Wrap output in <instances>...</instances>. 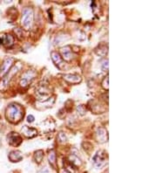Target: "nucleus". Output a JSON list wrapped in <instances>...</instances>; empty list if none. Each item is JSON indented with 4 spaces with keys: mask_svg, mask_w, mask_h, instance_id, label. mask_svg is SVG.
Wrapping results in <instances>:
<instances>
[{
    "mask_svg": "<svg viewBox=\"0 0 157 173\" xmlns=\"http://www.w3.org/2000/svg\"><path fill=\"white\" fill-rule=\"evenodd\" d=\"M5 116L9 122L12 123H18L24 117V109L19 104L12 103L6 109Z\"/></svg>",
    "mask_w": 157,
    "mask_h": 173,
    "instance_id": "obj_1",
    "label": "nucleus"
},
{
    "mask_svg": "<svg viewBox=\"0 0 157 173\" xmlns=\"http://www.w3.org/2000/svg\"><path fill=\"white\" fill-rule=\"evenodd\" d=\"M33 11L30 7H26L23 10V14H22V19H21V24L25 30H30L32 23H33Z\"/></svg>",
    "mask_w": 157,
    "mask_h": 173,
    "instance_id": "obj_2",
    "label": "nucleus"
},
{
    "mask_svg": "<svg viewBox=\"0 0 157 173\" xmlns=\"http://www.w3.org/2000/svg\"><path fill=\"white\" fill-rule=\"evenodd\" d=\"M18 70H19L18 67H13L11 71H9L8 75H6L4 78L2 79V80L0 81V91H4V90L6 89V88L8 86V83H9V81L11 80V77L13 76L18 72Z\"/></svg>",
    "mask_w": 157,
    "mask_h": 173,
    "instance_id": "obj_3",
    "label": "nucleus"
},
{
    "mask_svg": "<svg viewBox=\"0 0 157 173\" xmlns=\"http://www.w3.org/2000/svg\"><path fill=\"white\" fill-rule=\"evenodd\" d=\"M94 161V164L95 165V167L97 168H101L102 166H104L107 163V157H106V154L103 153V151H98L96 155L94 156L93 158Z\"/></svg>",
    "mask_w": 157,
    "mask_h": 173,
    "instance_id": "obj_4",
    "label": "nucleus"
},
{
    "mask_svg": "<svg viewBox=\"0 0 157 173\" xmlns=\"http://www.w3.org/2000/svg\"><path fill=\"white\" fill-rule=\"evenodd\" d=\"M13 61L14 60H13L12 58L7 57L4 59V62L1 66V68H0V75L1 76L5 75L9 72L10 68L12 67V66L13 64Z\"/></svg>",
    "mask_w": 157,
    "mask_h": 173,
    "instance_id": "obj_5",
    "label": "nucleus"
},
{
    "mask_svg": "<svg viewBox=\"0 0 157 173\" xmlns=\"http://www.w3.org/2000/svg\"><path fill=\"white\" fill-rule=\"evenodd\" d=\"M35 75L36 73L34 71H28L27 73H25L20 80V86L23 88H26L29 85V83H31L32 80L34 79Z\"/></svg>",
    "mask_w": 157,
    "mask_h": 173,
    "instance_id": "obj_6",
    "label": "nucleus"
},
{
    "mask_svg": "<svg viewBox=\"0 0 157 173\" xmlns=\"http://www.w3.org/2000/svg\"><path fill=\"white\" fill-rule=\"evenodd\" d=\"M7 140H8V143H9L11 145L15 146V147L20 145L21 143H22V138H21V136H20L18 133H15V132H12V133H10V134L8 135Z\"/></svg>",
    "mask_w": 157,
    "mask_h": 173,
    "instance_id": "obj_7",
    "label": "nucleus"
},
{
    "mask_svg": "<svg viewBox=\"0 0 157 173\" xmlns=\"http://www.w3.org/2000/svg\"><path fill=\"white\" fill-rule=\"evenodd\" d=\"M51 58L53 59V61L54 62V64L59 67V69H62L64 67V61L62 60V58L60 57L59 54L57 52H52L51 53Z\"/></svg>",
    "mask_w": 157,
    "mask_h": 173,
    "instance_id": "obj_8",
    "label": "nucleus"
},
{
    "mask_svg": "<svg viewBox=\"0 0 157 173\" xmlns=\"http://www.w3.org/2000/svg\"><path fill=\"white\" fill-rule=\"evenodd\" d=\"M60 53H61V55L62 58L66 60V61H71L72 59H73V54H72V50L70 48V46H65V47H62L60 49Z\"/></svg>",
    "mask_w": 157,
    "mask_h": 173,
    "instance_id": "obj_9",
    "label": "nucleus"
},
{
    "mask_svg": "<svg viewBox=\"0 0 157 173\" xmlns=\"http://www.w3.org/2000/svg\"><path fill=\"white\" fill-rule=\"evenodd\" d=\"M64 80H66L67 82L69 83H72V84H77V83H79L81 81V77L78 75H64Z\"/></svg>",
    "mask_w": 157,
    "mask_h": 173,
    "instance_id": "obj_10",
    "label": "nucleus"
},
{
    "mask_svg": "<svg viewBox=\"0 0 157 173\" xmlns=\"http://www.w3.org/2000/svg\"><path fill=\"white\" fill-rule=\"evenodd\" d=\"M22 133L26 137L28 138H32L34 136H36L38 134V131L37 130L33 129V128H30V127H27V126H24L22 128Z\"/></svg>",
    "mask_w": 157,
    "mask_h": 173,
    "instance_id": "obj_11",
    "label": "nucleus"
},
{
    "mask_svg": "<svg viewBox=\"0 0 157 173\" xmlns=\"http://www.w3.org/2000/svg\"><path fill=\"white\" fill-rule=\"evenodd\" d=\"M8 158L12 163H18L23 159V156L19 151H13L10 152L9 156H8Z\"/></svg>",
    "mask_w": 157,
    "mask_h": 173,
    "instance_id": "obj_12",
    "label": "nucleus"
},
{
    "mask_svg": "<svg viewBox=\"0 0 157 173\" xmlns=\"http://www.w3.org/2000/svg\"><path fill=\"white\" fill-rule=\"evenodd\" d=\"M97 139H98V142L99 143H105L107 140V131L102 129V128H99L97 130Z\"/></svg>",
    "mask_w": 157,
    "mask_h": 173,
    "instance_id": "obj_13",
    "label": "nucleus"
},
{
    "mask_svg": "<svg viewBox=\"0 0 157 173\" xmlns=\"http://www.w3.org/2000/svg\"><path fill=\"white\" fill-rule=\"evenodd\" d=\"M49 92H50V90H49L47 85H40L37 90V93H38L39 96L45 97V98L49 95Z\"/></svg>",
    "mask_w": 157,
    "mask_h": 173,
    "instance_id": "obj_14",
    "label": "nucleus"
},
{
    "mask_svg": "<svg viewBox=\"0 0 157 173\" xmlns=\"http://www.w3.org/2000/svg\"><path fill=\"white\" fill-rule=\"evenodd\" d=\"M2 43L5 46H12L13 45V42H14V38L12 35L10 34H6V35H4L2 38Z\"/></svg>",
    "mask_w": 157,
    "mask_h": 173,
    "instance_id": "obj_15",
    "label": "nucleus"
},
{
    "mask_svg": "<svg viewBox=\"0 0 157 173\" xmlns=\"http://www.w3.org/2000/svg\"><path fill=\"white\" fill-rule=\"evenodd\" d=\"M44 158V151L39 150V151H37L35 154H34V160L37 164H40L42 162Z\"/></svg>",
    "mask_w": 157,
    "mask_h": 173,
    "instance_id": "obj_16",
    "label": "nucleus"
},
{
    "mask_svg": "<svg viewBox=\"0 0 157 173\" xmlns=\"http://www.w3.org/2000/svg\"><path fill=\"white\" fill-rule=\"evenodd\" d=\"M48 160H49V163L51 164V165L55 166V164H56V154H55L54 151H50V153L48 155Z\"/></svg>",
    "mask_w": 157,
    "mask_h": 173,
    "instance_id": "obj_17",
    "label": "nucleus"
},
{
    "mask_svg": "<svg viewBox=\"0 0 157 173\" xmlns=\"http://www.w3.org/2000/svg\"><path fill=\"white\" fill-rule=\"evenodd\" d=\"M98 48L100 49V51L98 52V53H96V54L98 55H99V56H101V52H103L102 54H103L104 56L107 54V46H106V45H100V46H99Z\"/></svg>",
    "mask_w": 157,
    "mask_h": 173,
    "instance_id": "obj_18",
    "label": "nucleus"
},
{
    "mask_svg": "<svg viewBox=\"0 0 157 173\" xmlns=\"http://www.w3.org/2000/svg\"><path fill=\"white\" fill-rule=\"evenodd\" d=\"M58 140L60 143H64L66 142V136L65 135L64 133H59V135H58Z\"/></svg>",
    "mask_w": 157,
    "mask_h": 173,
    "instance_id": "obj_19",
    "label": "nucleus"
},
{
    "mask_svg": "<svg viewBox=\"0 0 157 173\" xmlns=\"http://www.w3.org/2000/svg\"><path fill=\"white\" fill-rule=\"evenodd\" d=\"M101 68L104 72H107L108 70V59H105L101 64Z\"/></svg>",
    "mask_w": 157,
    "mask_h": 173,
    "instance_id": "obj_20",
    "label": "nucleus"
},
{
    "mask_svg": "<svg viewBox=\"0 0 157 173\" xmlns=\"http://www.w3.org/2000/svg\"><path fill=\"white\" fill-rule=\"evenodd\" d=\"M70 159H71V163L72 164H76V165H79L80 164V160L78 159L75 156H72L71 157H70Z\"/></svg>",
    "mask_w": 157,
    "mask_h": 173,
    "instance_id": "obj_21",
    "label": "nucleus"
},
{
    "mask_svg": "<svg viewBox=\"0 0 157 173\" xmlns=\"http://www.w3.org/2000/svg\"><path fill=\"white\" fill-rule=\"evenodd\" d=\"M102 87L105 88V89H108V76L105 77V79L103 80L102 81Z\"/></svg>",
    "mask_w": 157,
    "mask_h": 173,
    "instance_id": "obj_22",
    "label": "nucleus"
},
{
    "mask_svg": "<svg viewBox=\"0 0 157 173\" xmlns=\"http://www.w3.org/2000/svg\"><path fill=\"white\" fill-rule=\"evenodd\" d=\"M77 109H78V112L80 113V115H83L86 114V109L82 106V105H80V106H78V108H77Z\"/></svg>",
    "mask_w": 157,
    "mask_h": 173,
    "instance_id": "obj_23",
    "label": "nucleus"
},
{
    "mask_svg": "<svg viewBox=\"0 0 157 173\" xmlns=\"http://www.w3.org/2000/svg\"><path fill=\"white\" fill-rule=\"evenodd\" d=\"M34 120H35V118H34L33 115H30L27 116V122H33Z\"/></svg>",
    "mask_w": 157,
    "mask_h": 173,
    "instance_id": "obj_24",
    "label": "nucleus"
},
{
    "mask_svg": "<svg viewBox=\"0 0 157 173\" xmlns=\"http://www.w3.org/2000/svg\"><path fill=\"white\" fill-rule=\"evenodd\" d=\"M38 173H49V171H48V169H47V168H45V169H43V170L39 171Z\"/></svg>",
    "mask_w": 157,
    "mask_h": 173,
    "instance_id": "obj_25",
    "label": "nucleus"
},
{
    "mask_svg": "<svg viewBox=\"0 0 157 173\" xmlns=\"http://www.w3.org/2000/svg\"><path fill=\"white\" fill-rule=\"evenodd\" d=\"M61 173H70V172H68V171H66V170H65V171H63Z\"/></svg>",
    "mask_w": 157,
    "mask_h": 173,
    "instance_id": "obj_26",
    "label": "nucleus"
},
{
    "mask_svg": "<svg viewBox=\"0 0 157 173\" xmlns=\"http://www.w3.org/2000/svg\"><path fill=\"white\" fill-rule=\"evenodd\" d=\"M2 43V39H1V38H0V44Z\"/></svg>",
    "mask_w": 157,
    "mask_h": 173,
    "instance_id": "obj_27",
    "label": "nucleus"
}]
</instances>
